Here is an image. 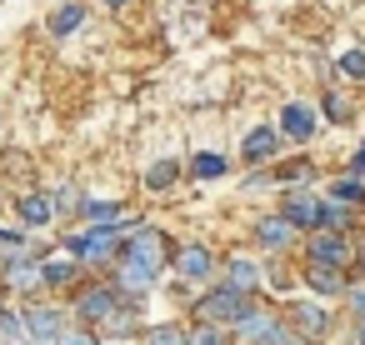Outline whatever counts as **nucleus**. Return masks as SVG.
Wrapping results in <instances>:
<instances>
[{"instance_id":"nucleus-1","label":"nucleus","mask_w":365,"mask_h":345,"mask_svg":"<svg viewBox=\"0 0 365 345\" xmlns=\"http://www.w3.org/2000/svg\"><path fill=\"white\" fill-rule=\"evenodd\" d=\"M195 315L205 320V325H220V320H230V325H240L245 315H250V300L240 295V290H230V285H220V290H210L200 305H195Z\"/></svg>"},{"instance_id":"nucleus-2","label":"nucleus","mask_w":365,"mask_h":345,"mask_svg":"<svg viewBox=\"0 0 365 345\" xmlns=\"http://www.w3.org/2000/svg\"><path fill=\"white\" fill-rule=\"evenodd\" d=\"M81 315H86V320H115V330H130V310H125V300L115 295V285L86 290V295H81Z\"/></svg>"},{"instance_id":"nucleus-3","label":"nucleus","mask_w":365,"mask_h":345,"mask_svg":"<svg viewBox=\"0 0 365 345\" xmlns=\"http://www.w3.org/2000/svg\"><path fill=\"white\" fill-rule=\"evenodd\" d=\"M120 230H125V225H96V230H86V235L71 240V255H76V260H106V255L120 245Z\"/></svg>"},{"instance_id":"nucleus-4","label":"nucleus","mask_w":365,"mask_h":345,"mask_svg":"<svg viewBox=\"0 0 365 345\" xmlns=\"http://www.w3.org/2000/svg\"><path fill=\"white\" fill-rule=\"evenodd\" d=\"M280 215H285L295 230H315V225H325V200L295 190V195H285V210H280Z\"/></svg>"},{"instance_id":"nucleus-5","label":"nucleus","mask_w":365,"mask_h":345,"mask_svg":"<svg viewBox=\"0 0 365 345\" xmlns=\"http://www.w3.org/2000/svg\"><path fill=\"white\" fill-rule=\"evenodd\" d=\"M160 255H165V245H160V230H145V225H135V230H130V245H125V260L160 270Z\"/></svg>"},{"instance_id":"nucleus-6","label":"nucleus","mask_w":365,"mask_h":345,"mask_svg":"<svg viewBox=\"0 0 365 345\" xmlns=\"http://www.w3.org/2000/svg\"><path fill=\"white\" fill-rule=\"evenodd\" d=\"M350 260V240L345 235H335V230H325V235H315L310 240V265H325V270H340Z\"/></svg>"},{"instance_id":"nucleus-7","label":"nucleus","mask_w":365,"mask_h":345,"mask_svg":"<svg viewBox=\"0 0 365 345\" xmlns=\"http://www.w3.org/2000/svg\"><path fill=\"white\" fill-rule=\"evenodd\" d=\"M61 320H66L61 310H51V305H31V310H26L31 345H41V340H61V335H66V325H61Z\"/></svg>"},{"instance_id":"nucleus-8","label":"nucleus","mask_w":365,"mask_h":345,"mask_svg":"<svg viewBox=\"0 0 365 345\" xmlns=\"http://www.w3.org/2000/svg\"><path fill=\"white\" fill-rule=\"evenodd\" d=\"M225 285H230V290H240V295H250V290H260V285H265V275H260V265H255V260H240V255H235V260L225 265Z\"/></svg>"},{"instance_id":"nucleus-9","label":"nucleus","mask_w":365,"mask_h":345,"mask_svg":"<svg viewBox=\"0 0 365 345\" xmlns=\"http://www.w3.org/2000/svg\"><path fill=\"white\" fill-rule=\"evenodd\" d=\"M280 130H285L290 140H310V135H315V110H310V105H300V101H295V105H285Z\"/></svg>"},{"instance_id":"nucleus-10","label":"nucleus","mask_w":365,"mask_h":345,"mask_svg":"<svg viewBox=\"0 0 365 345\" xmlns=\"http://www.w3.org/2000/svg\"><path fill=\"white\" fill-rule=\"evenodd\" d=\"M155 275H160V270H150V265L120 260V270H115V285H120V290H130V295H145V290L155 285Z\"/></svg>"},{"instance_id":"nucleus-11","label":"nucleus","mask_w":365,"mask_h":345,"mask_svg":"<svg viewBox=\"0 0 365 345\" xmlns=\"http://www.w3.org/2000/svg\"><path fill=\"white\" fill-rule=\"evenodd\" d=\"M210 265H215V260H210V250H205V245H185V250L175 255V270H180L185 280H205V275H210Z\"/></svg>"},{"instance_id":"nucleus-12","label":"nucleus","mask_w":365,"mask_h":345,"mask_svg":"<svg viewBox=\"0 0 365 345\" xmlns=\"http://www.w3.org/2000/svg\"><path fill=\"white\" fill-rule=\"evenodd\" d=\"M290 235H295V225H290L285 215H275V220H260V225H255V240H260L265 250H285V245H290Z\"/></svg>"},{"instance_id":"nucleus-13","label":"nucleus","mask_w":365,"mask_h":345,"mask_svg":"<svg viewBox=\"0 0 365 345\" xmlns=\"http://www.w3.org/2000/svg\"><path fill=\"white\" fill-rule=\"evenodd\" d=\"M275 330H280V325H275V320H270L265 310H250V315H245V320L235 325V335H240V340H250V345H265V340H270Z\"/></svg>"},{"instance_id":"nucleus-14","label":"nucleus","mask_w":365,"mask_h":345,"mask_svg":"<svg viewBox=\"0 0 365 345\" xmlns=\"http://www.w3.org/2000/svg\"><path fill=\"white\" fill-rule=\"evenodd\" d=\"M275 145H280V130L255 125V130L245 135V160H270V155H275Z\"/></svg>"},{"instance_id":"nucleus-15","label":"nucleus","mask_w":365,"mask_h":345,"mask_svg":"<svg viewBox=\"0 0 365 345\" xmlns=\"http://www.w3.org/2000/svg\"><path fill=\"white\" fill-rule=\"evenodd\" d=\"M81 21H86V6H81V0H71V6H61V11L51 16V36L61 41V36H71V31H81Z\"/></svg>"},{"instance_id":"nucleus-16","label":"nucleus","mask_w":365,"mask_h":345,"mask_svg":"<svg viewBox=\"0 0 365 345\" xmlns=\"http://www.w3.org/2000/svg\"><path fill=\"white\" fill-rule=\"evenodd\" d=\"M225 170H230V160L215 155V150H200V155L190 160V175H195V180H215V175H225Z\"/></svg>"},{"instance_id":"nucleus-17","label":"nucleus","mask_w":365,"mask_h":345,"mask_svg":"<svg viewBox=\"0 0 365 345\" xmlns=\"http://www.w3.org/2000/svg\"><path fill=\"white\" fill-rule=\"evenodd\" d=\"M51 215H56V200H51V195H26V200H21V220H26V225H46Z\"/></svg>"},{"instance_id":"nucleus-18","label":"nucleus","mask_w":365,"mask_h":345,"mask_svg":"<svg viewBox=\"0 0 365 345\" xmlns=\"http://www.w3.org/2000/svg\"><path fill=\"white\" fill-rule=\"evenodd\" d=\"M310 290H320V295H345V275L340 270H325V265H310Z\"/></svg>"},{"instance_id":"nucleus-19","label":"nucleus","mask_w":365,"mask_h":345,"mask_svg":"<svg viewBox=\"0 0 365 345\" xmlns=\"http://www.w3.org/2000/svg\"><path fill=\"white\" fill-rule=\"evenodd\" d=\"M0 340H6V345H31L26 315H6V310H0Z\"/></svg>"},{"instance_id":"nucleus-20","label":"nucleus","mask_w":365,"mask_h":345,"mask_svg":"<svg viewBox=\"0 0 365 345\" xmlns=\"http://www.w3.org/2000/svg\"><path fill=\"white\" fill-rule=\"evenodd\" d=\"M41 270H46V285H71V275H76V255H56V260H46Z\"/></svg>"},{"instance_id":"nucleus-21","label":"nucleus","mask_w":365,"mask_h":345,"mask_svg":"<svg viewBox=\"0 0 365 345\" xmlns=\"http://www.w3.org/2000/svg\"><path fill=\"white\" fill-rule=\"evenodd\" d=\"M175 175H180L175 160H155V165L145 170V185H150V190H165V185H175Z\"/></svg>"},{"instance_id":"nucleus-22","label":"nucleus","mask_w":365,"mask_h":345,"mask_svg":"<svg viewBox=\"0 0 365 345\" xmlns=\"http://www.w3.org/2000/svg\"><path fill=\"white\" fill-rule=\"evenodd\" d=\"M295 325H300L305 335H320V330H325V310L305 300V305H295Z\"/></svg>"},{"instance_id":"nucleus-23","label":"nucleus","mask_w":365,"mask_h":345,"mask_svg":"<svg viewBox=\"0 0 365 345\" xmlns=\"http://www.w3.org/2000/svg\"><path fill=\"white\" fill-rule=\"evenodd\" d=\"M145 345H190V335L180 330V325H155V330H145Z\"/></svg>"},{"instance_id":"nucleus-24","label":"nucleus","mask_w":365,"mask_h":345,"mask_svg":"<svg viewBox=\"0 0 365 345\" xmlns=\"http://www.w3.org/2000/svg\"><path fill=\"white\" fill-rule=\"evenodd\" d=\"M360 195H365V190H360V180H355V175H345V180H335V185H330V200H335V205H355Z\"/></svg>"},{"instance_id":"nucleus-25","label":"nucleus","mask_w":365,"mask_h":345,"mask_svg":"<svg viewBox=\"0 0 365 345\" xmlns=\"http://www.w3.org/2000/svg\"><path fill=\"white\" fill-rule=\"evenodd\" d=\"M86 215L101 220V225H120V205L115 200H86Z\"/></svg>"},{"instance_id":"nucleus-26","label":"nucleus","mask_w":365,"mask_h":345,"mask_svg":"<svg viewBox=\"0 0 365 345\" xmlns=\"http://www.w3.org/2000/svg\"><path fill=\"white\" fill-rule=\"evenodd\" d=\"M11 285H16V290L46 285V270H41V265H11Z\"/></svg>"},{"instance_id":"nucleus-27","label":"nucleus","mask_w":365,"mask_h":345,"mask_svg":"<svg viewBox=\"0 0 365 345\" xmlns=\"http://www.w3.org/2000/svg\"><path fill=\"white\" fill-rule=\"evenodd\" d=\"M71 210H86V200H81V190L61 185V195H56V215H71Z\"/></svg>"},{"instance_id":"nucleus-28","label":"nucleus","mask_w":365,"mask_h":345,"mask_svg":"<svg viewBox=\"0 0 365 345\" xmlns=\"http://www.w3.org/2000/svg\"><path fill=\"white\" fill-rule=\"evenodd\" d=\"M340 71L345 76H365V51H345L340 56Z\"/></svg>"},{"instance_id":"nucleus-29","label":"nucleus","mask_w":365,"mask_h":345,"mask_svg":"<svg viewBox=\"0 0 365 345\" xmlns=\"http://www.w3.org/2000/svg\"><path fill=\"white\" fill-rule=\"evenodd\" d=\"M190 345H225V340H220V330H215V325H200V330L190 335Z\"/></svg>"},{"instance_id":"nucleus-30","label":"nucleus","mask_w":365,"mask_h":345,"mask_svg":"<svg viewBox=\"0 0 365 345\" xmlns=\"http://www.w3.org/2000/svg\"><path fill=\"white\" fill-rule=\"evenodd\" d=\"M56 345H96V335H86V330H66Z\"/></svg>"},{"instance_id":"nucleus-31","label":"nucleus","mask_w":365,"mask_h":345,"mask_svg":"<svg viewBox=\"0 0 365 345\" xmlns=\"http://www.w3.org/2000/svg\"><path fill=\"white\" fill-rule=\"evenodd\" d=\"M265 345H305V340H300V335H295V330H285V325H280V330H275V335H270V340H265Z\"/></svg>"},{"instance_id":"nucleus-32","label":"nucleus","mask_w":365,"mask_h":345,"mask_svg":"<svg viewBox=\"0 0 365 345\" xmlns=\"http://www.w3.org/2000/svg\"><path fill=\"white\" fill-rule=\"evenodd\" d=\"M345 295H350V305H355V310H360V320H365V285H350Z\"/></svg>"},{"instance_id":"nucleus-33","label":"nucleus","mask_w":365,"mask_h":345,"mask_svg":"<svg viewBox=\"0 0 365 345\" xmlns=\"http://www.w3.org/2000/svg\"><path fill=\"white\" fill-rule=\"evenodd\" d=\"M325 225H345V205H325Z\"/></svg>"},{"instance_id":"nucleus-34","label":"nucleus","mask_w":365,"mask_h":345,"mask_svg":"<svg viewBox=\"0 0 365 345\" xmlns=\"http://www.w3.org/2000/svg\"><path fill=\"white\" fill-rule=\"evenodd\" d=\"M350 165H355V175H365V145L355 150V160H350Z\"/></svg>"},{"instance_id":"nucleus-35","label":"nucleus","mask_w":365,"mask_h":345,"mask_svg":"<svg viewBox=\"0 0 365 345\" xmlns=\"http://www.w3.org/2000/svg\"><path fill=\"white\" fill-rule=\"evenodd\" d=\"M360 345H365V320H360Z\"/></svg>"},{"instance_id":"nucleus-36","label":"nucleus","mask_w":365,"mask_h":345,"mask_svg":"<svg viewBox=\"0 0 365 345\" xmlns=\"http://www.w3.org/2000/svg\"><path fill=\"white\" fill-rule=\"evenodd\" d=\"M106 6H125V0H106Z\"/></svg>"},{"instance_id":"nucleus-37","label":"nucleus","mask_w":365,"mask_h":345,"mask_svg":"<svg viewBox=\"0 0 365 345\" xmlns=\"http://www.w3.org/2000/svg\"><path fill=\"white\" fill-rule=\"evenodd\" d=\"M360 260H365V255H360Z\"/></svg>"}]
</instances>
